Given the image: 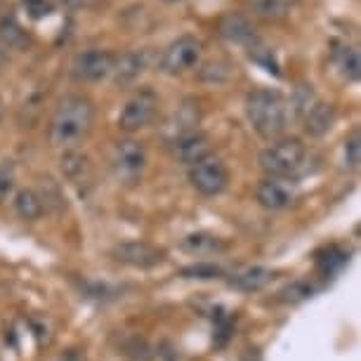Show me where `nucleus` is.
Wrapping results in <instances>:
<instances>
[{
  "label": "nucleus",
  "instance_id": "c756f323",
  "mask_svg": "<svg viewBox=\"0 0 361 361\" xmlns=\"http://www.w3.org/2000/svg\"><path fill=\"white\" fill-rule=\"evenodd\" d=\"M253 57H255V62H257V64H262L269 73H274V76H279V64L274 62V54H271V50H262L260 45H255V47H253Z\"/></svg>",
  "mask_w": 361,
  "mask_h": 361
},
{
  "label": "nucleus",
  "instance_id": "7c9ffc66",
  "mask_svg": "<svg viewBox=\"0 0 361 361\" xmlns=\"http://www.w3.org/2000/svg\"><path fill=\"white\" fill-rule=\"evenodd\" d=\"M59 361H85V354L80 350H66L62 357H59Z\"/></svg>",
  "mask_w": 361,
  "mask_h": 361
},
{
  "label": "nucleus",
  "instance_id": "f03ea898",
  "mask_svg": "<svg viewBox=\"0 0 361 361\" xmlns=\"http://www.w3.org/2000/svg\"><path fill=\"white\" fill-rule=\"evenodd\" d=\"M246 118L262 140L274 142L288 126V104L283 94L271 87H255L246 94Z\"/></svg>",
  "mask_w": 361,
  "mask_h": 361
},
{
  "label": "nucleus",
  "instance_id": "423d86ee",
  "mask_svg": "<svg viewBox=\"0 0 361 361\" xmlns=\"http://www.w3.org/2000/svg\"><path fill=\"white\" fill-rule=\"evenodd\" d=\"M189 182L201 196H220L229 185V170L222 159L208 154L206 159L189 166Z\"/></svg>",
  "mask_w": 361,
  "mask_h": 361
},
{
  "label": "nucleus",
  "instance_id": "9d476101",
  "mask_svg": "<svg viewBox=\"0 0 361 361\" xmlns=\"http://www.w3.org/2000/svg\"><path fill=\"white\" fill-rule=\"evenodd\" d=\"M217 33L220 38H224L231 45H241L253 50L255 45H260V36H257V29L253 22L246 15H238V12H227L217 19Z\"/></svg>",
  "mask_w": 361,
  "mask_h": 361
},
{
  "label": "nucleus",
  "instance_id": "6ab92c4d",
  "mask_svg": "<svg viewBox=\"0 0 361 361\" xmlns=\"http://www.w3.org/2000/svg\"><path fill=\"white\" fill-rule=\"evenodd\" d=\"M350 262V250L340 246H326L314 253V264L324 276H336Z\"/></svg>",
  "mask_w": 361,
  "mask_h": 361
},
{
  "label": "nucleus",
  "instance_id": "7ed1b4c3",
  "mask_svg": "<svg viewBox=\"0 0 361 361\" xmlns=\"http://www.w3.org/2000/svg\"><path fill=\"white\" fill-rule=\"evenodd\" d=\"M307 149H305L302 140L298 137H279L271 142L269 147H264L260 156H257V166L267 177H283L295 175L305 163Z\"/></svg>",
  "mask_w": 361,
  "mask_h": 361
},
{
  "label": "nucleus",
  "instance_id": "aec40b11",
  "mask_svg": "<svg viewBox=\"0 0 361 361\" xmlns=\"http://www.w3.org/2000/svg\"><path fill=\"white\" fill-rule=\"evenodd\" d=\"M199 121H201L199 102H196V99H185V102H182V106L175 111L173 121H170V130H173V137L196 130Z\"/></svg>",
  "mask_w": 361,
  "mask_h": 361
},
{
  "label": "nucleus",
  "instance_id": "a878e982",
  "mask_svg": "<svg viewBox=\"0 0 361 361\" xmlns=\"http://www.w3.org/2000/svg\"><path fill=\"white\" fill-rule=\"evenodd\" d=\"M17 185V175H15V166L10 161L0 163V203L8 201L12 192H15Z\"/></svg>",
  "mask_w": 361,
  "mask_h": 361
},
{
  "label": "nucleus",
  "instance_id": "bb28decb",
  "mask_svg": "<svg viewBox=\"0 0 361 361\" xmlns=\"http://www.w3.org/2000/svg\"><path fill=\"white\" fill-rule=\"evenodd\" d=\"M22 8L33 22H40V19H47L54 12V3L52 0H22Z\"/></svg>",
  "mask_w": 361,
  "mask_h": 361
},
{
  "label": "nucleus",
  "instance_id": "5701e85b",
  "mask_svg": "<svg viewBox=\"0 0 361 361\" xmlns=\"http://www.w3.org/2000/svg\"><path fill=\"white\" fill-rule=\"evenodd\" d=\"M246 3H248V8L253 10V15L276 19V17H283L298 0H246Z\"/></svg>",
  "mask_w": 361,
  "mask_h": 361
},
{
  "label": "nucleus",
  "instance_id": "4468645a",
  "mask_svg": "<svg viewBox=\"0 0 361 361\" xmlns=\"http://www.w3.org/2000/svg\"><path fill=\"white\" fill-rule=\"evenodd\" d=\"M180 250H182V253H187V255L210 257V255L227 253L229 243L224 241L222 236L210 234V231H194V234H187L180 241Z\"/></svg>",
  "mask_w": 361,
  "mask_h": 361
},
{
  "label": "nucleus",
  "instance_id": "20e7f679",
  "mask_svg": "<svg viewBox=\"0 0 361 361\" xmlns=\"http://www.w3.org/2000/svg\"><path fill=\"white\" fill-rule=\"evenodd\" d=\"M147 168V149L142 142L128 137L116 142L114 152H111V170L114 177L121 182V185H137L145 175Z\"/></svg>",
  "mask_w": 361,
  "mask_h": 361
},
{
  "label": "nucleus",
  "instance_id": "473e14b6",
  "mask_svg": "<svg viewBox=\"0 0 361 361\" xmlns=\"http://www.w3.org/2000/svg\"><path fill=\"white\" fill-rule=\"evenodd\" d=\"M5 59H8V54H5V47L0 45V64H5Z\"/></svg>",
  "mask_w": 361,
  "mask_h": 361
},
{
  "label": "nucleus",
  "instance_id": "39448f33",
  "mask_svg": "<svg viewBox=\"0 0 361 361\" xmlns=\"http://www.w3.org/2000/svg\"><path fill=\"white\" fill-rule=\"evenodd\" d=\"M201 62V40L196 36H185L175 38L166 50H163L159 69L166 76H182V73L192 71L196 64Z\"/></svg>",
  "mask_w": 361,
  "mask_h": 361
},
{
  "label": "nucleus",
  "instance_id": "393cba45",
  "mask_svg": "<svg viewBox=\"0 0 361 361\" xmlns=\"http://www.w3.org/2000/svg\"><path fill=\"white\" fill-rule=\"evenodd\" d=\"M182 279H196V281H215V279H224V269L215 262H196L189 264L180 271Z\"/></svg>",
  "mask_w": 361,
  "mask_h": 361
},
{
  "label": "nucleus",
  "instance_id": "72a5a7b5",
  "mask_svg": "<svg viewBox=\"0 0 361 361\" xmlns=\"http://www.w3.org/2000/svg\"><path fill=\"white\" fill-rule=\"evenodd\" d=\"M0 118H3V99H0Z\"/></svg>",
  "mask_w": 361,
  "mask_h": 361
},
{
  "label": "nucleus",
  "instance_id": "9b49d317",
  "mask_svg": "<svg viewBox=\"0 0 361 361\" xmlns=\"http://www.w3.org/2000/svg\"><path fill=\"white\" fill-rule=\"evenodd\" d=\"M170 152H173V156L180 163L194 166V163H199L210 154V140L199 130L177 135V137L170 140Z\"/></svg>",
  "mask_w": 361,
  "mask_h": 361
},
{
  "label": "nucleus",
  "instance_id": "4be33fe9",
  "mask_svg": "<svg viewBox=\"0 0 361 361\" xmlns=\"http://www.w3.org/2000/svg\"><path fill=\"white\" fill-rule=\"evenodd\" d=\"M333 62H336V69L340 71V76L345 80H359V73H361V59H359V52L354 50L350 45H343L333 52Z\"/></svg>",
  "mask_w": 361,
  "mask_h": 361
},
{
  "label": "nucleus",
  "instance_id": "6e6552de",
  "mask_svg": "<svg viewBox=\"0 0 361 361\" xmlns=\"http://www.w3.org/2000/svg\"><path fill=\"white\" fill-rule=\"evenodd\" d=\"M111 257L116 262L135 269H152L166 260V250L149 241H123L111 248Z\"/></svg>",
  "mask_w": 361,
  "mask_h": 361
},
{
  "label": "nucleus",
  "instance_id": "c85d7f7f",
  "mask_svg": "<svg viewBox=\"0 0 361 361\" xmlns=\"http://www.w3.org/2000/svg\"><path fill=\"white\" fill-rule=\"evenodd\" d=\"M361 163V137L359 130H354L350 137L345 140V166L357 170Z\"/></svg>",
  "mask_w": 361,
  "mask_h": 361
},
{
  "label": "nucleus",
  "instance_id": "2eb2a0df",
  "mask_svg": "<svg viewBox=\"0 0 361 361\" xmlns=\"http://www.w3.org/2000/svg\"><path fill=\"white\" fill-rule=\"evenodd\" d=\"M271 279H274V271L269 267L255 264V267H246V269L236 271V274L227 276V286L238 293H257V290H262L264 286H269Z\"/></svg>",
  "mask_w": 361,
  "mask_h": 361
},
{
  "label": "nucleus",
  "instance_id": "cd10ccee",
  "mask_svg": "<svg viewBox=\"0 0 361 361\" xmlns=\"http://www.w3.org/2000/svg\"><path fill=\"white\" fill-rule=\"evenodd\" d=\"M317 97H314V90H312V85H300L295 87V94H293V99H290V106L295 109L298 116L302 118L305 114H307V109L314 104Z\"/></svg>",
  "mask_w": 361,
  "mask_h": 361
},
{
  "label": "nucleus",
  "instance_id": "b1692460",
  "mask_svg": "<svg viewBox=\"0 0 361 361\" xmlns=\"http://www.w3.org/2000/svg\"><path fill=\"white\" fill-rule=\"evenodd\" d=\"M317 293V286L305 281V279H298V281L288 283L286 288L279 290V300L286 305H298V302H305V300H310L312 295Z\"/></svg>",
  "mask_w": 361,
  "mask_h": 361
},
{
  "label": "nucleus",
  "instance_id": "f704fd0d",
  "mask_svg": "<svg viewBox=\"0 0 361 361\" xmlns=\"http://www.w3.org/2000/svg\"><path fill=\"white\" fill-rule=\"evenodd\" d=\"M166 3H177V0H166Z\"/></svg>",
  "mask_w": 361,
  "mask_h": 361
},
{
  "label": "nucleus",
  "instance_id": "dca6fc26",
  "mask_svg": "<svg viewBox=\"0 0 361 361\" xmlns=\"http://www.w3.org/2000/svg\"><path fill=\"white\" fill-rule=\"evenodd\" d=\"M147 69V57L142 52H128L123 57L114 59V69H111V76L116 80V85L126 87V85H133L142 73Z\"/></svg>",
  "mask_w": 361,
  "mask_h": 361
},
{
  "label": "nucleus",
  "instance_id": "f3484780",
  "mask_svg": "<svg viewBox=\"0 0 361 361\" xmlns=\"http://www.w3.org/2000/svg\"><path fill=\"white\" fill-rule=\"evenodd\" d=\"M0 45L5 50H17V52H26L31 47V36L29 31L19 24L17 17H3L0 19Z\"/></svg>",
  "mask_w": 361,
  "mask_h": 361
},
{
  "label": "nucleus",
  "instance_id": "2f4dec72",
  "mask_svg": "<svg viewBox=\"0 0 361 361\" xmlns=\"http://www.w3.org/2000/svg\"><path fill=\"white\" fill-rule=\"evenodd\" d=\"M87 0H64V5H69V8H83Z\"/></svg>",
  "mask_w": 361,
  "mask_h": 361
},
{
  "label": "nucleus",
  "instance_id": "1a4fd4ad",
  "mask_svg": "<svg viewBox=\"0 0 361 361\" xmlns=\"http://www.w3.org/2000/svg\"><path fill=\"white\" fill-rule=\"evenodd\" d=\"M114 59V54L106 50H87L73 59L71 76L80 80V83H97V80L111 76Z\"/></svg>",
  "mask_w": 361,
  "mask_h": 361
},
{
  "label": "nucleus",
  "instance_id": "a211bd4d",
  "mask_svg": "<svg viewBox=\"0 0 361 361\" xmlns=\"http://www.w3.org/2000/svg\"><path fill=\"white\" fill-rule=\"evenodd\" d=\"M62 173L73 185H87L92 180V166L87 156L73 152V149H66L62 156Z\"/></svg>",
  "mask_w": 361,
  "mask_h": 361
},
{
  "label": "nucleus",
  "instance_id": "412c9836",
  "mask_svg": "<svg viewBox=\"0 0 361 361\" xmlns=\"http://www.w3.org/2000/svg\"><path fill=\"white\" fill-rule=\"evenodd\" d=\"M15 213L22 217L24 222H36L43 217L45 208L36 189H22V192L15 194Z\"/></svg>",
  "mask_w": 361,
  "mask_h": 361
},
{
  "label": "nucleus",
  "instance_id": "f8f14e48",
  "mask_svg": "<svg viewBox=\"0 0 361 361\" xmlns=\"http://www.w3.org/2000/svg\"><path fill=\"white\" fill-rule=\"evenodd\" d=\"M255 199L262 208H267V210H283L295 201V192H293V187L286 185L283 180L264 177L255 189Z\"/></svg>",
  "mask_w": 361,
  "mask_h": 361
},
{
  "label": "nucleus",
  "instance_id": "f257e3e1",
  "mask_svg": "<svg viewBox=\"0 0 361 361\" xmlns=\"http://www.w3.org/2000/svg\"><path fill=\"white\" fill-rule=\"evenodd\" d=\"M94 123V104L83 94H69L54 109L50 118V145L57 149H73L80 145L92 130Z\"/></svg>",
  "mask_w": 361,
  "mask_h": 361
},
{
  "label": "nucleus",
  "instance_id": "ddd939ff",
  "mask_svg": "<svg viewBox=\"0 0 361 361\" xmlns=\"http://www.w3.org/2000/svg\"><path fill=\"white\" fill-rule=\"evenodd\" d=\"M336 118H338L336 106H333L331 102H319L317 99L314 104L307 109V114L302 116V128L310 137L319 140V137H326V135L333 130Z\"/></svg>",
  "mask_w": 361,
  "mask_h": 361
},
{
  "label": "nucleus",
  "instance_id": "0eeeda50",
  "mask_svg": "<svg viewBox=\"0 0 361 361\" xmlns=\"http://www.w3.org/2000/svg\"><path fill=\"white\" fill-rule=\"evenodd\" d=\"M156 111H159V94L149 90V87H142L121 109L118 128L123 133H137L152 123L156 118Z\"/></svg>",
  "mask_w": 361,
  "mask_h": 361
}]
</instances>
